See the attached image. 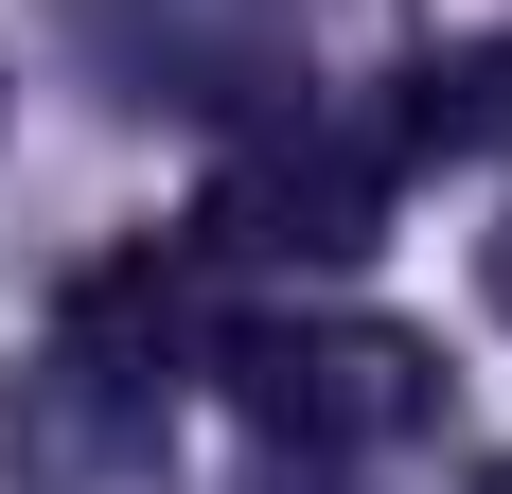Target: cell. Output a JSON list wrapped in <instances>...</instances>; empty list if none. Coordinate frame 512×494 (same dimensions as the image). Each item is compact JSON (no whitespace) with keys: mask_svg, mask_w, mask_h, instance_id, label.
<instances>
[{"mask_svg":"<svg viewBox=\"0 0 512 494\" xmlns=\"http://www.w3.org/2000/svg\"><path fill=\"white\" fill-rule=\"evenodd\" d=\"M177 371H195V283L159 247L89 265L53 300V353L0 389V477L18 494H124L159 459V424H177Z\"/></svg>","mask_w":512,"mask_h":494,"instance_id":"6da1fadb","label":"cell"},{"mask_svg":"<svg viewBox=\"0 0 512 494\" xmlns=\"http://www.w3.org/2000/svg\"><path fill=\"white\" fill-rule=\"evenodd\" d=\"M195 371L248 406L283 459H354V442L442 424V353H424L407 318H212Z\"/></svg>","mask_w":512,"mask_h":494,"instance_id":"7a4b0ae2","label":"cell"},{"mask_svg":"<svg viewBox=\"0 0 512 494\" xmlns=\"http://www.w3.org/2000/svg\"><path fill=\"white\" fill-rule=\"evenodd\" d=\"M389 177L407 159L371 124H248L195 195V265H371L389 247Z\"/></svg>","mask_w":512,"mask_h":494,"instance_id":"3957f363","label":"cell"},{"mask_svg":"<svg viewBox=\"0 0 512 494\" xmlns=\"http://www.w3.org/2000/svg\"><path fill=\"white\" fill-rule=\"evenodd\" d=\"M389 159H512V36H424L371 106Z\"/></svg>","mask_w":512,"mask_h":494,"instance_id":"277c9868","label":"cell"},{"mask_svg":"<svg viewBox=\"0 0 512 494\" xmlns=\"http://www.w3.org/2000/svg\"><path fill=\"white\" fill-rule=\"evenodd\" d=\"M477 283H495V318H512V212H495V247H477Z\"/></svg>","mask_w":512,"mask_h":494,"instance_id":"5b68a950","label":"cell"},{"mask_svg":"<svg viewBox=\"0 0 512 494\" xmlns=\"http://www.w3.org/2000/svg\"><path fill=\"white\" fill-rule=\"evenodd\" d=\"M265 494H336V477H318V459H301V477H265Z\"/></svg>","mask_w":512,"mask_h":494,"instance_id":"8992f818","label":"cell"},{"mask_svg":"<svg viewBox=\"0 0 512 494\" xmlns=\"http://www.w3.org/2000/svg\"><path fill=\"white\" fill-rule=\"evenodd\" d=\"M477 494H512V477H477Z\"/></svg>","mask_w":512,"mask_h":494,"instance_id":"52a82bcc","label":"cell"}]
</instances>
